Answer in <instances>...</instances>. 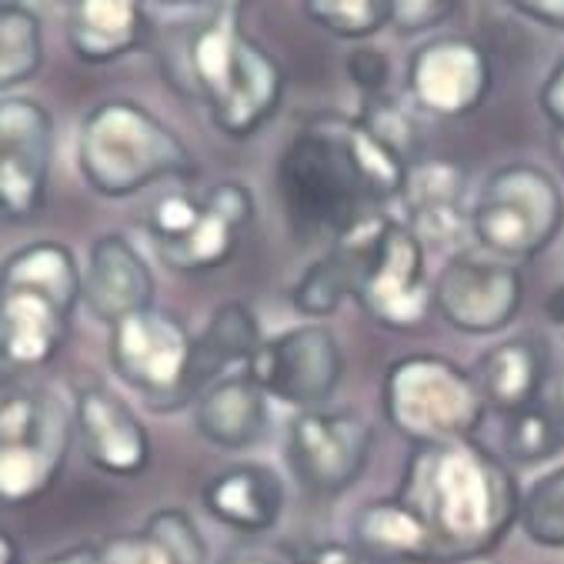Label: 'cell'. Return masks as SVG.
I'll return each instance as SVG.
<instances>
[{
	"mask_svg": "<svg viewBox=\"0 0 564 564\" xmlns=\"http://www.w3.org/2000/svg\"><path fill=\"white\" fill-rule=\"evenodd\" d=\"M408 174L388 144L358 118L314 115L278 161V200L301 241H337L358 220L398 200Z\"/></svg>",
	"mask_w": 564,
	"mask_h": 564,
	"instance_id": "1",
	"label": "cell"
},
{
	"mask_svg": "<svg viewBox=\"0 0 564 564\" xmlns=\"http://www.w3.org/2000/svg\"><path fill=\"white\" fill-rule=\"evenodd\" d=\"M394 498L424 524L441 564L491 557L521 508L511 471L475 437L411 447Z\"/></svg>",
	"mask_w": 564,
	"mask_h": 564,
	"instance_id": "2",
	"label": "cell"
},
{
	"mask_svg": "<svg viewBox=\"0 0 564 564\" xmlns=\"http://www.w3.org/2000/svg\"><path fill=\"white\" fill-rule=\"evenodd\" d=\"M184 64L214 128L235 141L254 138L284 100L278 57L241 28L235 11L210 8L187 37Z\"/></svg>",
	"mask_w": 564,
	"mask_h": 564,
	"instance_id": "3",
	"label": "cell"
},
{
	"mask_svg": "<svg viewBox=\"0 0 564 564\" xmlns=\"http://www.w3.org/2000/svg\"><path fill=\"white\" fill-rule=\"evenodd\" d=\"M80 288V261L61 241L24 245L0 264V365L47 368L67 345Z\"/></svg>",
	"mask_w": 564,
	"mask_h": 564,
	"instance_id": "4",
	"label": "cell"
},
{
	"mask_svg": "<svg viewBox=\"0 0 564 564\" xmlns=\"http://www.w3.org/2000/svg\"><path fill=\"white\" fill-rule=\"evenodd\" d=\"M77 171L94 194L121 200L161 181H187L197 164L184 138L154 110L128 97H110L80 121Z\"/></svg>",
	"mask_w": 564,
	"mask_h": 564,
	"instance_id": "5",
	"label": "cell"
},
{
	"mask_svg": "<svg viewBox=\"0 0 564 564\" xmlns=\"http://www.w3.org/2000/svg\"><path fill=\"white\" fill-rule=\"evenodd\" d=\"M381 408L411 447L468 441L488 411L471 371L441 355L398 358L384 375Z\"/></svg>",
	"mask_w": 564,
	"mask_h": 564,
	"instance_id": "6",
	"label": "cell"
},
{
	"mask_svg": "<svg viewBox=\"0 0 564 564\" xmlns=\"http://www.w3.org/2000/svg\"><path fill=\"white\" fill-rule=\"evenodd\" d=\"M74 441L70 404L44 388H0V505L24 508L51 495Z\"/></svg>",
	"mask_w": 564,
	"mask_h": 564,
	"instance_id": "7",
	"label": "cell"
},
{
	"mask_svg": "<svg viewBox=\"0 0 564 564\" xmlns=\"http://www.w3.org/2000/svg\"><path fill=\"white\" fill-rule=\"evenodd\" d=\"M564 197L557 181L534 164H505L478 191L471 238L498 261H531L561 231Z\"/></svg>",
	"mask_w": 564,
	"mask_h": 564,
	"instance_id": "8",
	"label": "cell"
},
{
	"mask_svg": "<svg viewBox=\"0 0 564 564\" xmlns=\"http://www.w3.org/2000/svg\"><path fill=\"white\" fill-rule=\"evenodd\" d=\"M107 361L118 381L154 411H181L194 401V334L171 311L148 307L110 324Z\"/></svg>",
	"mask_w": 564,
	"mask_h": 564,
	"instance_id": "9",
	"label": "cell"
},
{
	"mask_svg": "<svg viewBox=\"0 0 564 564\" xmlns=\"http://www.w3.org/2000/svg\"><path fill=\"white\" fill-rule=\"evenodd\" d=\"M375 451V427L351 408L297 411L288 424V468L307 495L337 498L365 475Z\"/></svg>",
	"mask_w": 564,
	"mask_h": 564,
	"instance_id": "10",
	"label": "cell"
},
{
	"mask_svg": "<svg viewBox=\"0 0 564 564\" xmlns=\"http://www.w3.org/2000/svg\"><path fill=\"white\" fill-rule=\"evenodd\" d=\"M245 371L268 398L297 411H311L324 408L341 384L345 351L330 327L311 321L264 337Z\"/></svg>",
	"mask_w": 564,
	"mask_h": 564,
	"instance_id": "11",
	"label": "cell"
},
{
	"mask_svg": "<svg viewBox=\"0 0 564 564\" xmlns=\"http://www.w3.org/2000/svg\"><path fill=\"white\" fill-rule=\"evenodd\" d=\"M424 254L427 251L408 231L404 220L388 217L381 224L355 288V301L375 324L388 330H417L427 321L434 304Z\"/></svg>",
	"mask_w": 564,
	"mask_h": 564,
	"instance_id": "12",
	"label": "cell"
},
{
	"mask_svg": "<svg viewBox=\"0 0 564 564\" xmlns=\"http://www.w3.org/2000/svg\"><path fill=\"white\" fill-rule=\"evenodd\" d=\"M54 118L34 97H0V217L34 220L51 191Z\"/></svg>",
	"mask_w": 564,
	"mask_h": 564,
	"instance_id": "13",
	"label": "cell"
},
{
	"mask_svg": "<svg viewBox=\"0 0 564 564\" xmlns=\"http://www.w3.org/2000/svg\"><path fill=\"white\" fill-rule=\"evenodd\" d=\"M491 84V54L465 34L431 37L408 61V94L431 118L462 121L475 115L488 100Z\"/></svg>",
	"mask_w": 564,
	"mask_h": 564,
	"instance_id": "14",
	"label": "cell"
},
{
	"mask_svg": "<svg viewBox=\"0 0 564 564\" xmlns=\"http://www.w3.org/2000/svg\"><path fill=\"white\" fill-rule=\"evenodd\" d=\"M524 301L521 271L508 261H485L471 254L451 258L431 281L434 311L465 334L505 330Z\"/></svg>",
	"mask_w": 564,
	"mask_h": 564,
	"instance_id": "15",
	"label": "cell"
},
{
	"mask_svg": "<svg viewBox=\"0 0 564 564\" xmlns=\"http://www.w3.org/2000/svg\"><path fill=\"white\" fill-rule=\"evenodd\" d=\"M74 437H80L87 462L110 478H138L151 465V434L138 411L100 381L74 384L70 394Z\"/></svg>",
	"mask_w": 564,
	"mask_h": 564,
	"instance_id": "16",
	"label": "cell"
},
{
	"mask_svg": "<svg viewBox=\"0 0 564 564\" xmlns=\"http://www.w3.org/2000/svg\"><path fill=\"white\" fill-rule=\"evenodd\" d=\"M254 220V194L238 181H224L200 197L194 228L171 248L158 251L181 274H207L231 264L248 224Z\"/></svg>",
	"mask_w": 564,
	"mask_h": 564,
	"instance_id": "17",
	"label": "cell"
},
{
	"mask_svg": "<svg viewBox=\"0 0 564 564\" xmlns=\"http://www.w3.org/2000/svg\"><path fill=\"white\" fill-rule=\"evenodd\" d=\"M80 304L107 327L154 307V271L124 235H104L90 245L80 268Z\"/></svg>",
	"mask_w": 564,
	"mask_h": 564,
	"instance_id": "18",
	"label": "cell"
},
{
	"mask_svg": "<svg viewBox=\"0 0 564 564\" xmlns=\"http://www.w3.org/2000/svg\"><path fill=\"white\" fill-rule=\"evenodd\" d=\"M384 220H388L384 210L358 220L351 231H345L337 241H330L324 258H317L314 264L304 268V274L297 278V284L291 291L297 314L321 321V317L337 314V307H341L348 297H355L365 261L375 248V238H378Z\"/></svg>",
	"mask_w": 564,
	"mask_h": 564,
	"instance_id": "19",
	"label": "cell"
},
{
	"mask_svg": "<svg viewBox=\"0 0 564 564\" xmlns=\"http://www.w3.org/2000/svg\"><path fill=\"white\" fill-rule=\"evenodd\" d=\"M194 427L220 451H248L271 427V398L245 368L231 371L194 398Z\"/></svg>",
	"mask_w": 564,
	"mask_h": 564,
	"instance_id": "20",
	"label": "cell"
},
{
	"mask_svg": "<svg viewBox=\"0 0 564 564\" xmlns=\"http://www.w3.org/2000/svg\"><path fill=\"white\" fill-rule=\"evenodd\" d=\"M284 481L274 468L245 462L207 478L200 501L204 511L224 528L241 534H264L281 521L284 511Z\"/></svg>",
	"mask_w": 564,
	"mask_h": 564,
	"instance_id": "21",
	"label": "cell"
},
{
	"mask_svg": "<svg viewBox=\"0 0 564 564\" xmlns=\"http://www.w3.org/2000/svg\"><path fill=\"white\" fill-rule=\"evenodd\" d=\"M471 378L488 411H498L501 417L524 411L541 401L547 381V345L534 334L508 337L478 358Z\"/></svg>",
	"mask_w": 564,
	"mask_h": 564,
	"instance_id": "22",
	"label": "cell"
},
{
	"mask_svg": "<svg viewBox=\"0 0 564 564\" xmlns=\"http://www.w3.org/2000/svg\"><path fill=\"white\" fill-rule=\"evenodd\" d=\"M148 34L144 0H70L67 44L84 64H115Z\"/></svg>",
	"mask_w": 564,
	"mask_h": 564,
	"instance_id": "23",
	"label": "cell"
},
{
	"mask_svg": "<svg viewBox=\"0 0 564 564\" xmlns=\"http://www.w3.org/2000/svg\"><path fill=\"white\" fill-rule=\"evenodd\" d=\"M261 341H264L261 324L245 301L217 304L207 314L204 327L194 334V361H191L194 398L217 378L248 368Z\"/></svg>",
	"mask_w": 564,
	"mask_h": 564,
	"instance_id": "24",
	"label": "cell"
},
{
	"mask_svg": "<svg viewBox=\"0 0 564 564\" xmlns=\"http://www.w3.org/2000/svg\"><path fill=\"white\" fill-rule=\"evenodd\" d=\"M351 547L371 564H441L431 534L394 495L358 508Z\"/></svg>",
	"mask_w": 564,
	"mask_h": 564,
	"instance_id": "25",
	"label": "cell"
},
{
	"mask_svg": "<svg viewBox=\"0 0 564 564\" xmlns=\"http://www.w3.org/2000/svg\"><path fill=\"white\" fill-rule=\"evenodd\" d=\"M465 194H468V174L462 164L424 158L408 164L398 204L404 207V224H411L434 214L465 210Z\"/></svg>",
	"mask_w": 564,
	"mask_h": 564,
	"instance_id": "26",
	"label": "cell"
},
{
	"mask_svg": "<svg viewBox=\"0 0 564 564\" xmlns=\"http://www.w3.org/2000/svg\"><path fill=\"white\" fill-rule=\"evenodd\" d=\"M44 64V21L31 4L0 0V94H8Z\"/></svg>",
	"mask_w": 564,
	"mask_h": 564,
	"instance_id": "27",
	"label": "cell"
},
{
	"mask_svg": "<svg viewBox=\"0 0 564 564\" xmlns=\"http://www.w3.org/2000/svg\"><path fill=\"white\" fill-rule=\"evenodd\" d=\"M564 447V421L544 401L505 417V455L514 465L551 462Z\"/></svg>",
	"mask_w": 564,
	"mask_h": 564,
	"instance_id": "28",
	"label": "cell"
},
{
	"mask_svg": "<svg viewBox=\"0 0 564 564\" xmlns=\"http://www.w3.org/2000/svg\"><path fill=\"white\" fill-rule=\"evenodd\" d=\"M304 14L341 41H368L391 28V0H301Z\"/></svg>",
	"mask_w": 564,
	"mask_h": 564,
	"instance_id": "29",
	"label": "cell"
},
{
	"mask_svg": "<svg viewBox=\"0 0 564 564\" xmlns=\"http://www.w3.org/2000/svg\"><path fill=\"white\" fill-rule=\"evenodd\" d=\"M518 524L541 547H564V465L541 475L518 508Z\"/></svg>",
	"mask_w": 564,
	"mask_h": 564,
	"instance_id": "30",
	"label": "cell"
},
{
	"mask_svg": "<svg viewBox=\"0 0 564 564\" xmlns=\"http://www.w3.org/2000/svg\"><path fill=\"white\" fill-rule=\"evenodd\" d=\"M358 121L381 141L388 144L401 161L414 164L417 151V124L408 110L394 100V94H378V97H361V115Z\"/></svg>",
	"mask_w": 564,
	"mask_h": 564,
	"instance_id": "31",
	"label": "cell"
},
{
	"mask_svg": "<svg viewBox=\"0 0 564 564\" xmlns=\"http://www.w3.org/2000/svg\"><path fill=\"white\" fill-rule=\"evenodd\" d=\"M141 531H144L148 538H154L174 564H210L204 534L197 531V524L191 521V514L181 511V508L154 511V514L144 521Z\"/></svg>",
	"mask_w": 564,
	"mask_h": 564,
	"instance_id": "32",
	"label": "cell"
},
{
	"mask_svg": "<svg viewBox=\"0 0 564 564\" xmlns=\"http://www.w3.org/2000/svg\"><path fill=\"white\" fill-rule=\"evenodd\" d=\"M200 214V197H191L184 191H171L164 197H158L148 210V235L154 241L158 251L177 245Z\"/></svg>",
	"mask_w": 564,
	"mask_h": 564,
	"instance_id": "33",
	"label": "cell"
},
{
	"mask_svg": "<svg viewBox=\"0 0 564 564\" xmlns=\"http://www.w3.org/2000/svg\"><path fill=\"white\" fill-rule=\"evenodd\" d=\"M462 0H391V28L408 37L444 24Z\"/></svg>",
	"mask_w": 564,
	"mask_h": 564,
	"instance_id": "34",
	"label": "cell"
},
{
	"mask_svg": "<svg viewBox=\"0 0 564 564\" xmlns=\"http://www.w3.org/2000/svg\"><path fill=\"white\" fill-rule=\"evenodd\" d=\"M348 77L351 84L361 90V97H378V94H388V84H391V61L384 51L378 47H355L348 54Z\"/></svg>",
	"mask_w": 564,
	"mask_h": 564,
	"instance_id": "35",
	"label": "cell"
},
{
	"mask_svg": "<svg viewBox=\"0 0 564 564\" xmlns=\"http://www.w3.org/2000/svg\"><path fill=\"white\" fill-rule=\"evenodd\" d=\"M104 554H107V564H174L164 547L148 538L144 531H134V534H118L100 544Z\"/></svg>",
	"mask_w": 564,
	"mask_h": 564,
	"instance_id": "36",
	"label": "cell"
},
{
	"mask_svg": "<svg viewBox=\"0 0 564 564\" xmlns=\"http://www.w3.org/2000/svg\"><path fill=\"white\" fill-rule=\"evenodd\" d=\"M538 104H541V115L547 118V124L554 128V134L564 131V57L544 77L541 94H538Z\"/></svg>",
	"mask_w": 564,
	"mask_h": 564,
	"instance_id": "37",
	"label": "cell"
},
{
	"mask_svg": "<svg viewBox=\"0 0 564 564\" xmlns=\"http://www.w3.org/2000/svg\"><path fill=\"white\" fill-rule=\"evenodd\" d=\"M505 4L547 31H564V0H505Z\"/></svg>",
	"mask_w": 564,
	"mask_h": 564,
	"instance_id": "38",
	"label": "cell"
},
{
	"mask_svg": "<svg viewBox=\"0 0 564 564\" xmlns=\"http://www.w3.org/2000/svg\"><path fill=\"white\" fill-rule=\"evenodd\" d=\"M214 564H304V554H291L284 547H238Z\"/></svg>",
	"mask_w": 564,
	"mask_h": 564,
	"instance_id": "39",
	"label": "cell"
},
{
	"mask_svg": "<svg viewBox=\"0 0 564 564\" xmlns=\"http://www.w3.org/2000/svg\"><path fill=\"white\" fill-rule=\"evenodd\" d=\"M304 564H371L365 561L351 544H337V541H327V544H317L304 554Z\"/></svg>",
	"mask_w": 564,
	"mask_h": 564,
	"instance_id": "40",
	"label": "cell"
},
{
	"mask_svg": "<svg viewBox=\"0 0 564 564\" xmlns=\"http://www.w3.org/2000/svg\"><path fill=\"white\" fill-rule=\"evenodd\" d=\"M41 564H107V554L100 544H70V547L44 557Z\"/></svg>",
	"mask_w": 564,
	"mask_h": 564,
	"instance_id": "41",
	"label": "cell"
},
{
	"mask_svg": "<svg viewBox=\"0 0 564 564\" xmlns=\"http://www.w3.org/2000/svg\"><path fill=\"white\" fill-rule=\"evenodd\" d=\"M0 564H21V547L4 528H0Z\"/></svg>",
	"mask_w": 564,
	"mask_h": 564,
	"instance_id": "42",
	"label": "cell"
},
{
	"mask_svg": "<svg viewBox=\"0 0 564 564\" xmlns=\"http://www.w3.org/2000/svg\"><path fill=\"white\" fill-rule=\"evenodd\" d=\"M547 317L557 321V324H564V288L554 297H547Z\"/></svg>",
	"mask_w": 564,
	"mask_h": 564,
	"instance_id": "43",
	"label": "cell"
},
{
	"mask_svg": "<svg viewBox=\"0 0 564 564\" xmlns=\"http://www.w3.org/2000/svg\"><path fill=\"white\" fill-rule=\"evenodd\" d=\"M251 0H210V8H220V11H235V14H245Z\"/></svg>",
	"mask_w": 564,
	"mask_h": 564,
	"instance_id": "44",
	"label": "cell"
},
{
	"mask_svg": "<svg viewBox=\"0 0 564 564\" xmlns=\"http://www.w3.org/2000/svg\"><path fill=\"white\" fill-rule=\"evenodd\" d=\"M164 8H210V0H158Z\"/></svg>",
	"mask_w": 564,
	"mask_h": 564,
	"instance_id": "45",
	"label": "cell"
},
{
	"mask_svg": "<svg viewBox=\"0 0 564 564\" xmlns=\"http://www.w3.org/2000/svg\"><path fill=\"white\" fill-rule=\"evenodd\" d=\"M554 138H557V158H561V164H564V131H557Z\"/></svg>",
	"mask_w": 564,
	"mask_h": 564,
	"instance_id": "46",
	"label": "cell"
}]
</instances>
